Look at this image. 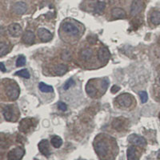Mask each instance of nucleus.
Instances as JSON below:
<instances>
[{
	"mask_svg": "<svg viewBox=\"0 0 160 160\" xmlns=\"http://www.w3.org/2000/svg\"><path fill=\"white\" fill-rule=\"evenodd\" d=\"M25 151L21 147H16L11 150L8 153V159L9 160H20L24 155Z\"/></svg>",
	"mask_w": 160,
	"mask_h": 160,
	"instance_id": "nucleus-5",
	"label": "nucleus"
},
{
	"mask_svg": "<svg viewBox=\"0 0 160 160\" xmlns=\"http://www.w3.org/2000/svg\"><path fill=\"white\" fill-rule=\"evenodd\" d=\"M9 51H10V46H8L7 43H0V56L1 57H3L5 55H7Z\"/></svg>",
	"mask_w": 160,
	"mask_h": 160,
	"instance_id": "nucleus-24",
	"label": "nucleus"
},
{
	"mask_svg": "<svg viewBox=\"0 0 160 160\" xmlns=\"http://www.w3.org/2000/svg\"><path fill=\"white\" fill-rule=\"evenodd\" d=\"M127 160H139L137 155V150L135 147L131 146L127 149Z\"/></svg>",
	"mask_w": 160,
	"mask_h": 160,
	"instance_id": "nucleus-17",
	"label": "nucleus"
},
{
	"mask_svg": "<svg viewBox=\"0 0 160 160\" xmlns=\"http://www.w3.org/2000/svg\"><path fill=\"white\" fill-rule=\"evenodd\" d=\"M26 64V58L23 55H20L16 61V66L18 67L20 66H23Z\"/></svg>",
	"mask_w": 160,
	"mask_h": 160,
	"instance_id": "nucleus-27",
	"label": "nucleus"
},
{
	"mask_svg": "<svg viewBox=\"0 0 160 160\" xmlns=\"http://www.w3.org/2000/svg\"><path fill=\"white\" fill-rule=\"evenodd\" d=\"M119 90H120V87H118V86H113V87H111V91L112 92V93H116V92L118 91Z\"/></svg>",
	"mask_w": 160,
	"mask_h": 160,
	"instance_id": "nucleus-33",
	"label": "nucleus"
},
{
	"mask_svg": "<svg viewBox=\"0 0 160 160\" xmlns=\"http://www.w3.org/2000/svg\"><path fill=\"white\" fill-rule=\"evenodd\" d=\"M108 84H109V82L107 80H103L102 82V88H103V92L106 91V90L107 89Z\"/></svg>",
	"mask_w": 160,
	"mask_h": 160,
	"instance_id": "nucleus-32",
	"label": "nucleus"
},
{
	"mask_svg": "<svg viewBox=\"0 0 160 160\" xmlns=\"http://www.w3.org/2000/svg\"><path fill=\"white\" fill-rule=\"evenodd\" d=\"M86 91H87V93L91 97H94V96L96 95V93H97V90H96V88L94 87V85H92L91 83L88 82L87 85L86 86Z\"/></svg>",
	"mask_w": 160,
	"mask_h": 160,
	"instance_id": "nucleus-21",
	"label": "nucleus"
},
{
	"mask_svg": "<svg viewBox=\"0 0 160 160\" xmlns=\"http://www.w3.org/2000/svg\"><path fill=\"white\" fill-rule=\"evenodd\" d=\"M74 85H75V81H74L72 78H70V79H68V80L65 82V84L63 86V89H64L65 91H66V90H68L70 87H73Z\"/></svg>",
	"mask_w": 160,
	"mask_h": 160,
	"instance_id": "nucleus-29",
	"label": "nucleus"
},
{
	"mask_svg": "<svg viewBox=\"0 0 160 160\" xmlns=\"http://www.w3.org/2000/svg\"><path fill=\"white\" fill-rule=\"evenodd\" d=\"M159 118H160V114H159Z\"/></svg>",
	"mask_w": 160,
	"mask_h": 160,
	"instance_id": "nucleus-37",
	"label": "nucleus"
},
{
	"mask_svg": "<svg viewBox=\"0 0 160 160\" xmlns=\"http://www.w3.org/2000/svg\"><path fill=\"white\" fill-rule=\"evenodd\" d=\"M150 19L151 23L154 25H159L160 24V11L154 10L150 15Z\"/></svg>",
	"mask_w": 160,
	"mask_h": 160,
	"instance_id": "nucleus-18",
	"label": "nucleus"
},
{
	"mask_svg": "<svg viewBox=\"0 0 160 160\" xmlns=\"http://www.w3.org/2000/svg\"><path fill=\"white\" fill-rule=\"evenodd\" d=\"M159 82H160V78H159Z\"/></svg>",
	"mask_w": 160,
	"mask_h": 160,
	"instance_id": "nucleus-36",
	"label": "nucleus"
},
{
	"mask_svg": "<svg viewBox=\"0 0 160 160\" xmlns=\"http://www.w3.org/2000/svg\"><path fill=\"white\" fill-rule=\"evenodd\" d=\"M108 144L105 141H98L95 145V150L99 157H105L108 153Z\"/></svg>",
	"mask_w": 160,
	"mask_h": 160,
	"instance_id": "nucleus-3",
	"label": "nucleus"
},
{
	"mask_svg": "<svg viewBox=\"0 0 160 160\" xmlns=\"http://www.w3.org/2000/svg\"><path fill=\"white\" fill-rule=\"evenodd\" d=\"M58 107H59V109L60 111H66L67 110V106H66V104L64 103H62V102H59V103H58Z\"/></svg>",
	"mask_w": 160,
	"mask_h": 160,
	"instance_id": "nucleus-31",
	"label": "nucleus"
},
{
	"mask_svg": "<svg viewBox=\"0 0 160 160\" xmlns=\"http://www.w3.org/2000/svg\"><path fill=\"white\" fill-rule=\"evenodd\" d=\"M67 71V66L64 64H59L55 67V73L57 75H63Z\"/></svg>",
	"mask_w": 160,
	"mask_h": 160,
	"instance_id": "nucleus-20",
	"label": "nucleus"
},
{
	"mask_svg": "<svg viewBox=\"0 0 160 160\" xmlns=\"http://www.w3.org/2000/svg\"><path fill=\"white\" fill-rule=\"evenodd\" d=\"M105 7H106V4H105L104 2L98 1V2H97L96 5H95V11L97 14H102L103 12Z\"/></svg>",
	"mask_w": 160,
	"mask_h": 160,
	"instance_id": "nucleus-25",
	"label": "nucleus"
},
{
	"mask_svg": "<svg viewBox=\"0 0 160 160\" xmlns=\"http://www.w3.org/2000/svg\"><path fill=\"white\" fill-rule=\"evenodd\" d=\"M35 34L30 30H27L23 34V42L26 44H32L35 42Z\"/></svg>",
	"mask_w": 160,
	"mask_h": 160,
	"instance_id": "nucleus-13",
	"label": "nucleus"
},
{
	"mask_svg": "<svg viewBox=\"0 0 160 160\" xmlns=\"http://www.w3.org/2000/svg\"><path fill=\"white\" fill-rule=\"evenodd\" d=\"M3 114L5 119L7 121H11L13 118V108L12 106H6L3 108Z\"/></svg>",
	"mask_w": 160,
	"mask_h": 160,
	"instance_id": "nucleus-15",
	"label": "nucleus"
},
{
	"mask_svg": "<svg viewBox=\"0 0 160 160\" xmlns=\"http://www.w3.org/2000/svg\"><path fill=\"white\" fill-rule=\"evenodd\" d=\"M37 35L39 36V39L43 43H47L52 39V34L45 28H39L38 30Z\"/></svg>",
	"mask_w": 160,
	"mask_h": 160,
	"instance_id": "nucleus-8",
	"label": "nucleus"
},
{
	"mask_svg": "<svg viewBox=\"0 0 160 160\" xmlns=\"http://www.w3.org/2000/svg\"><path fill=\"white\" fill-rule=\"evenodd\" d=\"M12 10L17 15H23L27 10V5L24 2H17L13 5Z\"/></svg>",
	"mask_w": 160,
	"mask_h": 160,
	"instance_id": "nucleus-10",
	"label": "nucleus"
},
{
	"mask_svg": "<svg viewBox=\"0 0 160 160\" xmlns=\"http://www.w3.org/2000/svg\"><path fill=\"white\" fill-rule=\"evenodd\" d=\"M143 3L142 0H134L131 6V15L132 16L137 15L143 10Z\"/></svg>",
	"mask_w": 160,
	"mask_h": 160,
	"instance_id": "nucleus-4",
	"label": "nucleus"
},
{
	"mask_svg": "<svg viewBox=\"0 0 160 160\" xmlns=\"http://www.w3.org/2000/svg\"><path fill=\"white\" fill-rule=\"evenodd\" d=\"M111 15L114 19H124L126 17V12L122 8L115 7V8H113L111 10Z\"/></svg>",
	"mask_w": 160,
	"mask_h": 160,
	"instance_id": "nucleus-14",
	"label": "nucleus"
},
{
	"mask_svg": "<svg viewBox=\"0 0 160 160\" xmlns=\"http://www.w3.org/2000/svg\"><path fill=\"white\" fill-rule=\"evenodd\" d=\"M116 101L119 106L123 107H128L132 104L133 102V97L130 94L124 93L122 95H118L116 98Z\"/></svg>",
	"mask_w": 160,
	"mask_h": 160,
	"instance_id": "nucleus-2",
	"label": "nucleus"
},
{
	"mask_svg": "<svg viewBox=\"0 0 160 160\" xmlns=\"http://www.w3.org/2000/svg\"><path fill=\"white\" fill-rule=\"evenodd\" d=\"M7 31L12 37H19L22 35L23 29H22V26H20L19 23H12L8 26Z\"/></svg>",
	"mask_w": 160,
	"mask_h": 160,
	"instance_id": "nucleus-6",
	"label": "nucleus"
},
{
	"mask_svg": "<svg viewBox=\"0 0 160 160\" xmlns=\"http://www.w3.org/2000/svg\"><path fill=\"white\" fill-rule=\"evenodd\" d=\"M6 93L10 100H15L19 95V88L15 82H13L6 87Z\"/></svg>",
	"mask_w": 160,
	"mask_h": 160,
	"instance_id": "nucleus-1",
	"label": "nucleus"
},
{
	"mask_svg": "<svg viewBox=\"0 0 160 160\" xmlns=\"http://www.w3.org/2000/svg\"><path fill=\"white\" fill-rule=\"evenodd\" d=\"M92 55H93V51L91 48H85V49L82 50V51L80 53L81 58L85 61H87L91 59Z\"/></svg>",
	"mask_w": 160,
	"mask_h": 160,
	"instance_id": "nucleus-19",
	"label": "nucleus"
},
{
	"mask_svg": "<svg viewBox=\"0 0 160 160\" xmlns=\"http://www.w3.org/2000/svg\"><path fill=\"white\" fill-rule=\"evenodd\" d=\"M158 159L160 160V150H159V154H158Z\"/></svg>",
	"mask_w": 160,
	"mask_h": 160,
	"instance_id": "nucleus-35",
	"label": "nucleus"
},
{
	"mask_svg": "<svg viewBox=\"0 0 160 160\" xmlns=\"http://www.w3.org/2000/svg\"><path fill=\"white\" fill-rule=\"evenodd\" d=\"M32 126V120L30 118H24L20 123L19 129L22 131H28L30 127Z\"/></svg>",
	"mask_w": 160,
	"mask_h": 160,
	"instance_id": "nucleus-16",
	"label": "nucleus"
},
{
	"mask_svg": "<svg viewBox=\"0 0 160 160\" xmlns=\"http://www.w3.org/2000/svg\"><path fill=\"white\" fill-rule=\"evenodd\" d=\"M62 28L65 32L68 33L72 35H77L79 32L78 27L71 23H64L62 25Z\"/></svg>",
	"mask_w": 160,
	"mask_h": 160,
	"instance_id": "nucleus-9",
	"label": "nucleus"
},
{
	"mask_svg": "<svg viewBox=\"0 0 160 160\" xmlns=\"http://www.w3.org/2000/svg\"><path fill=\"white\" fill-rule=\"evenodd\" d=\"M128 141H129V143L134 144L135 146H139V147H143L147 144V141L143 137L134 134H131L128 137Z\"/></svg>",
	"mask_w": 160,
	"mask_h": 160,
	"instance_id": "nucleus-7",
	"label": "nucleus"
},
{
	"mask_svg": "<svg viewBox=\"0 0 160 160\" xmlns=\"http://www.w3.org/2000/svg\"><path fill=\"white\" fill-rule=\"evenodd\" d=\"M139 96H140L141 102L143 103H146L148 99V95L146 91H140L139 92Z\"/></svg>",
	"mask_w": 160,
	"mask_h": 160,
	"instance_id": "nucleus-30",
	"label": "nucleus"
},
{
	"mask_svg": "<svg viewBox=\"0 0 160 160\" xmlns=\"http://www.w3.org/2000/svg\"><path fill=\"white\" fill-rule=\"evenodd\" d=\"M39 90L42 92H45V93H49V92H53V87L51 86H49L44 83V82H40L39 85Z\"/></svg>",
	"mask_w": 160,
	"mask_h": 160,
	"instance_id": "nucleus-23",
	"label": "nucleus"
},
{
	"mask_svg": "<svg viewBox=\"0 0 160 160\" xmlns=\"http://www.w3.org/2000/svg\"><path fill=\"white\" fill-rule=\"evenodd\" d=\"M110 57H111V54H110V51H108L107 47L102 46L99 48L98 51V59L99 61L107 62V60H109Z\"/></svg>",
	"mask_w": 160,
	"mask_h": 160,
	"instance_id": "nucleus-11",
	"label": "nucleus"
},
{
	"mask_svg": "<svg viewBox=\"0 0 160 160\" xmlns=\"http://www.w3.org/2000/svg\"><path fill=\"white\" fill-rule=\"evenodd\" d=\"M112 125H113V127L115 128V129H117V130H118L119 127H123V126H122V125H123L122 119L121 118H116V119H114V121H113Z\"/></svg>",
	"mask_w": 160,
	"mask_h": 160,
	"instance_id": "nucleus-28",
	"label": "nucleus"
},
{
	"mask_svg": "<svg viewBox=\"0 0 160 160\" xmlns=\"http://www.w3.org/2000/svg\"><path fill=\"white\" fill-rule=\"evenodd\" d=\"M0 66H1V71L3 72H5L6 69H5V66H4L3 62H1V63H0Z\"/></svg>",
	"mask_w": 160,
	"mask_h": 160,
	"instance_id": "nucleus-34",
	"label": "nucleus"
},
{
	"mask_svg": "<svg viewBox=\"0 0 160 160\" xmlns=\"http://www.w3.org/2000/svg\"><path fill=\"white\" fill-rule=\"evenodd\" d=\"M15 75L25 78H29L30 77V75L29 71H28L27 70H26V69H23V70H20L19 71L15 72Z\"/></svg>",
	"mask_w": 160,
	"mask_h": 160,
	"instance_id": "nucleus-26",
	"label": "nucleus"
},
{
	"mask_svg": "<svg viewBox=\"0 0 160 160\" xmlns=\"http://www.w3.org/2000/svg\"><path fill=\"white\" fill-rule=\"evenodd\" d=\"M62 139L59 136H53L51 138V145L55 148H59L62 146Z\"/></svg>",
	"mask_w": 160,
	"mask_h": 160,
	"instance_id": "nucleus-22",
	"label": "nucleus"
},
{
	"mask_svg": "<svg viewBox=\"0 0 160 160\" xmlns=\"http://www.w3.org/2000/svg\"><path fill=\"white\" fill-rule=\"evenodd\" d=\"M39 150L43 155L48 157L51 154L49 147V143L47 140H42L39 143Z\"/></svg>",
	"mask_w": 160,
	"mask_h": 160,
	"instance_id": "nucleus-12",
	"label": "nucleus"
}]
</instances>
